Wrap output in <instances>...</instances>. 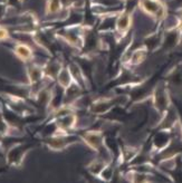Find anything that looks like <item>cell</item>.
Wrapping results in <instances>:
<instances>
[{
    "label": "cell",
    "mask_w": 182,
    "mask_h": 183,
    "mask_svg": "<svg viewBox=\"0 0 182 183\" xmlns=\"http://www.w3.org/2000/svg\"><path fill=\"white\" fill-rule=\"evenodd\" d=\"M15 53H16V55L18 57H20V58L25 59V60H28V59L31 58V50L29 47H27L26 45H18L16 46V48H15Z\"/></svg>",
    "instance_id": "6da1fadb"
},
{
    "label": "cell",
    "mask_w": 182,
    "mask_h": 183,
    "mask_svg": "<svg viewBox=\"0 0 182 183\" xmlns=\"http://www.w3.org/2000/svg\"><path fill=\"white\" fill-rule=\"evenodd\" d=\"M85 138H86V141H87V143H88L92 147L97 149L102 137H101V135H98L97 133H88V134L86 135Z\"/></svg>",
    "instance_id": "7a4b0ae2"
},
{
    "label": "cell",
    "mask_w": 182,
    "mask_h": 183,
    "mask_svg": "<svg viewBox=\"0 0 182 183\" xmlns=\"http://www.w3.org/2000/svg\"><path fill=\"white\" fill-rule=\"evenodd\" d=\"M130 17L127 15H122L118 20H117V28H118V31H124L126 30L127 27L130 26Z\"/></svg>",
    "instance_id": "3957f363"
},
{
    "label": "cell",
    "mask_w": 182,
    "mask_h": 183,
    "mask_svg": "<svg viewBox=\"0 0 182 183\" xmlns=\"http://www.w3.org/2000/svg\"><path fill=\"white\" fill-rule=\"evenodd\" d=\"M50 145H52V147H55V149H62V147L67 145V142L65 141V138L57 137L53 138L52 142H50Z\"/></svg>",
    "instance_id": "277c9868"
},
{
    "label": "cell",
    "mask_w": 182,
    "mask_h": 183,
    "mask_svg": "<svg viewBox=\"0 0 182 183\" xmlns=\"http://www.w3.org/2000/svg\"><path fill=\"white\" fill-rule=\"evenodd\" d=\"M29 77H30V80H33V82L38 80H39V77H40V70L38 68H33L30 70V75H29Z\"/></svg>",
    "instance_id": "5b68a950"
},
{
    "label": "cell",
    "mask_w": 182,
    "mask_h": 183,
    "mask_svg": "<svg viewBox=\"0 0 182 183\" xmlns=\"http://www.w3.org/2000/svg\"><path fill=\"white\" fill-rule=\"evenodd\" d=\"M58 4H59L58 0H52V2H50V5H49V10L56 11L57 9H58Z\"/></svg>",
    "instance_id": "8992f818"
},
{
    "label": "cell",
    "mask_w": 182,
    "mask_h": 183,
    "mask_svg": "<svg viewBox=\"0 0 182 183\" xmlns=\"http://www.w3.org/2000/svg\"><path fill=\"white\" fill-rule=\"evenodd\" d=\"M8 38V31L5 28H0V40Z\"/></svg>",
    "instance_id": "52a82bcc"
}]
</instances>
